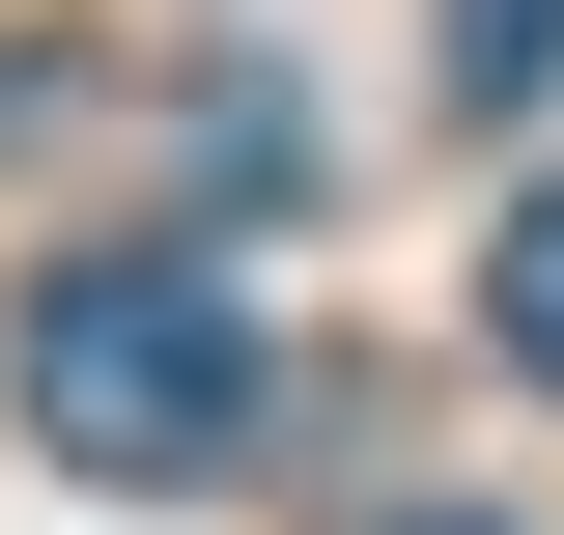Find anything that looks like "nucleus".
<instances>
[{"instance_id":"nucleus-1","label":"nucleus","mask_w":564,"mask_h":535,"mask_svg":"<svg viewBox=\"0 0 564 535\" xmlns=\"http://www.w3.org/2000/svg\"><path fill=\"white\" fill-rule=\"evenodd\" d=\"M254 282L226 254H57L29 310H0V423L85 479V507H198L226 451H254Z\"/></svg>"},{"instance_id":"nucleus-2","label":"nucleus","mask_w":564,"mask_h":535,"mask_svg":"<svg viewBox=\"0 0 564 535\" xmlns=\"http://www.w3.org/2000/svg\"><path fill=\"white\" fill-rule=\"evenodd\" d=\"M423 113H564V0H423Z\"/></svg>"},{"instance_id":"nucleus-3","label":"nucleus","mask_w":564,"mask_h":535,"mask_svg":"<svg viewBox=\"0 0 564 535\" xmlns=\"http://www.w3.org/2000/svg\"><path fill=\"white\" fill-rule=\"evenodd\" d=\"M480 338H508V395H564V170L508 198V254H480Z\"/></svg>"},{"instance_id":"nucleus-4","label":"nucleus","mask_w":564,"mask_h":535,"mask_svg":"<svg viewBox=\"0 0 564 535\" xmlns=\"http://www.w3.org/2000/svg\"><path fill=\"white\" fill-rule=\"evenodd\" d=\"M395 535H508V507H395Z\"/></svg>"}]
</instances>
